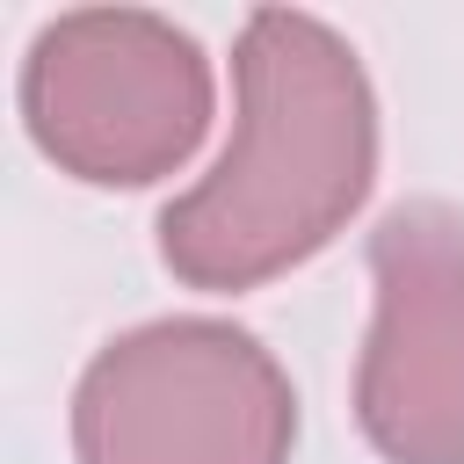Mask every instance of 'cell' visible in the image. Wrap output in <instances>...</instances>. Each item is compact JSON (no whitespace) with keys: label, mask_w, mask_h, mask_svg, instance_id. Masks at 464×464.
Instances as JSON below:
<instances>
[{"label":"cell","mask_w":464,"mask_h":464,"mask_svg":"<svg viewBox=\"0 0 464 464\" xmlns=\"http://www.w3.org/2000/svg\"><path fill=\"white\" fill-rule=\"evenodd\" d=\"M370 174L377 94L355 44L319 14L261 7L232 51V138L160 210V261L188 290H261L362 210Z\"/></svg>","instance_id":"6da1fadb"},{"label":"cell","mask_w":464,"mask_h":464,"mask_svg":"<svg viewBox=\"0 0 464 464\" xmlns=\"http://www.w3.org/2000/svg\"><path fill=\"white\" fill-rule=\"evenodd\" d=\"M36 152L87 188H145L210 130V58L145 7H87L36 29L22 58Z\"/></svg>","instance_id":"7a4b0ae2"},{"label":"cell","mask_w":464,"mask_h":464,"mask_svg":"<svg viewBox=\"0 0 464 464\" xmlns=\"http://www.w3.org/2000/svg\"><path fill=\"white\" fill-rule=\"evenodd\" d=\"M297 392L232 319L116 334L72 392L80 464H290Z\"/></svg>","instance_id":"3957f363"},{"label":"cell","mask_w":464,"mask_h":464,"mask_svg":"<svg viewBox=\"0 0 464 464\" xmlns=\"http://www.w3.org/2000/svg\"><path fill=\"white\" fill-rule=\"evenodd\" d=\"M355 420L384 464H464V210L413 196L370 232Z\"/></svg>","instance_id":"277c9868"}]
</instances>
